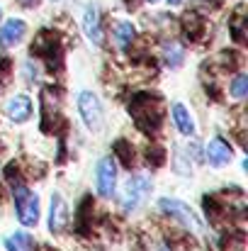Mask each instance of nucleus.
<instances>
[{
	"label": "nucleus",
	"mask_w": 248,
	"mask_h": 251,
	"mask_svg": "<svg viewBox=\"0 0 248 251\" xmlns=\"http://www.w3.org/2000/svg\"><path fill=\"white\" fill-rule=\"evenodd\" d=\"M231 156H234L231 144H229L224 137H214V139L207 144V149H204V159L209 161V166H214V168L226 166V164L231 161Z\"/></svg>",
	"instance_id": "nucleus-7"
},
{
	"label": "nucleus",
	"mask_w": 248,
	"mask_h": 251,
	"mask_svg": "<svg viewBox=\"0 0 248 251\" xmlns=\"http://www.w3.org/2000/svg\"><path fill=\"white\" fill-rule=\"evenodd\" d=\"M127 2H129V5H134V2H136V0H127Z\"/></svg>",
	"instance_id": "nucleus-20"
},
{
	"label": "nucleus",
	"mask_w": 248,
	"mask_h": 251,
	"mask_svg": "<svg viewBox=\"0 0 248 251\" xmlns=\"http://www.w3.org/2000/svg\"><path fill=\"white\" fill-rule=\"evenodd\" d=\"M170 115H173V122H175V127H178L180 134H192V132H195V122H192V117H190V112H187L185 105L173 102Z\"/></svg>",
	"instance_id": "nucleus-12"
},
{
	"label": "nucleus",
	"mask_w": 248,
	"mask_h": 251,
	"mask_svg": "<svg viewBox=\"0 0 248 251\" xmlns=\"http://www.w3.org/2000/svg\"><path fill=\"white\" fill-rule=\"evenodd\" d=\"M24 32H27V25H24L22 20H15V17L7 20V22L0 27V49L5 51V49L17 47V44L22 42Z\"/></svg>",
	"instance_id": "nucleus-8"
},
{
	"label": "nucleus",
	"mask_w": 248,
	"mask_h": 251,
	"mask_svg": "<svg viewBox=\"0 0 248 251\" xmlns=\"http://www.w3.org/2000/svg\"><path fill=\"white\" fill-rule=\"evenodd\" d=\"M151 2H156V0H151Z\"/></svg>",
	"instance_id": "nucleus-23"
},
{
	"label": "nucleus",
	"mask_w": 248,
	"mask_h": 251,
	"mask_svg": "<svg viewBox=\"0 0 248 251\" xmlns=\"http://www.w3.org/2000/svg\"><path fill=\"white\" fill-rule=\"evenodd\" d=\"M0 17H2V12H0Z\"/></svg>",
	"instance_id": "nucleus-22"
},
{
	"label": "nucleus",
	"mask_w": 248,
	"mask_h": 251,
	"mask_svg": "<svg viewBox=\"0 0 248 251\" xmlns=\"http://www.w3.org/2000/svg\"><path fill=\"white\" fill-rule=\"evenodd\" d=\"M12 193H15V207H17V220L24 225V227H34L39 222V198L22 183H15L12 185Z\"/></svg>",
	"instance_id": "nucleus-2"
},
{
	"label": "nucleus",
	"mask_w": 248,
	"mask_h": 251,
	"mask_svg": "<svg viewBox=\"0 0 248 251\" xmlns=\"http://www.w3.org/2000/svg\"><path fill=\"white\" fill-rule=\"evenodd\" d=\"M175 171L182 173V176H190L192 173V164L182 161V151H175Z\"/></svg>",
	"instance_id": "nucleus-17"
},
{
	"label": "nucleus",
	"mask_w": 248,
	"mask_h": 251,
	"mask_svg": "<svg viewBox=\"0 0 248 251\" xmlns=\"http://www.w3.org/2000/svg\"><path fill=\"white\" fill-rule=\"evenodd\" d=\"M165 64L170 66V69H178L180 64H182V59H185V51H182V47L180 44H165Z\"/></svg>",
	"instance_id": "nucleus-15"
},
{
	"label": "nucleus",
	"mask_w": 248,
	"mask_h": 251,
	"mask_svg": "<svg viewBox=\"0 0 248 251\" xmlns=\"http://www.w3.org/2000/svg\"><path fill=\"white\" fill-rule=\"evenodd\" d=\"M134 39V25L132 22H117L114 25V42L119 49H127Z\"/></svg>",
	"instance_id": "nucleus-14"
},
{
	"label": "nucleus",
	"mask_w": 248,
	"mask_h": 251,
	"mask_svg": "<svg viewBox=\"0 0 248 251\" xmlns=\"http://www.w3.org/2000/svg\"><path fill=\"white\" fill-rule=\"evenodd\" d=\"M78 112H81L83 122L90 132H102L105 127V115H102V105L97 100L95 93L90 90H81L78 95Z\"/></svg>",
	"instance_id": "nucleus-3"
},
{
	"label": "nucleus",
	"mask_w": 248,
	"mask_h": 251,
	"mask_svg": "<svg viewBox=\"0 0 248 251\" xmlns=\"http://www.w3.org/2000/svg\"><path fill=\"white\" fill-rule=\"evenodd\" d=\"M24 5H37V0H22Z\"/></svg>",
	"instance_id": "nucleus-18"
},
{
	"label": "nucleus",
	"mask_w": 248,
	"mask_h": 251,
	"mask_svg": "<svg viewBox=\"0 0 248 251\" xmlns=\"http://www.w3.org/2000/svg\"><path fill=\"white\" fill-rule=\"evenodd\" d=\"M95 180H97V193H100L102 198H110V195L114 193V185H117V161H114L112 156L100 159Z\"/></svg>",
	"instance_id": "nucleus-6"
},
{
	"label": "nucleus",
	"mask_w": 248,
	"mask_h": 251,
	"mask_svg": "<svg viewBox=\"0 0 248 251\" xmlns=\"http://www.w3.org/2000/svg\"><path fill=\"white\" fill-rule=\"evenodd\" d=\"M5 249L7 251H32L34 249V239L27 232H15L5 239Z\"/></svg>",
	"instance_id": "nucleus-13"
},
{
	"label": "nucleus",
	"mask_w": 248,
	"mask_h": 251,
	"mask_svg": "<svg viewBox=\"0 0 248 251\" xmlns=\"http://www.w3.org/2000/svg\"><path fill=\"white\" fill-rule=\"evenodd\" d=\"M68 225V205L59 193L51 195V210H49V229L51 232H64Z\"/></svg>",
	"instance_id": "nucleus-9"
},
{
	"label": "nucleus",
	"mask_w": 248,
	"mask_h": 251,
	"mask_svg": "<svg viewBox=\"0 0 248 251\" xmlns=\"http://www.w3.org/2000/svg\"><path fill=\"white\" fill-rule=\"evenodd\" d=\"M248 90V76L246 74H239L236 78H234V83H231V95L234 98H244Z\"/></svg>",
	"instance_id": "nucleus-16"
},
{
	"label": "nucleus",
	"mask_w": 248,
	"mask_h": 251,
	"mask_svg": "<svg viewBox=\"0 0 248 251\" xmlns=\"http://www.w3.org/2000/svg\"><path fill=\"white\" fill-rule=\"evenodd\" d=\"M168 2H170V5H180L182 0H168Z\"/></svg>",
	"instance_id": "nucleus-19"
},
{
	"label": "nucleus",
	"mask_w": 248,
	"mask_h": 251,
	"mask_svg": "<svg viewBox=\"0 0 248 251\" xmlns=\"http://www.w3.org/2000/svg\"><path fill=\"white\" fill-rule=\"evenodd\" d=\"M158 207L163 210L165 215L180 220L182 227H187V229H192V232H200L202 225H200V220L192 215V210H190L185 202H180V200H175V198H161V200H158Z\"/></svg>",
	"instance_id": "nucleus-5"
},
{
	"label": "nucleus",
	"mask_w": 248,
	"mask_h": 251,
	"mask_svg": "<svg viewBox=\"0 0 248 251\" xmlns=\"http://www.w3.org/2000/svg\"><path fill=\"white\" fill-rule=\"evenodd\" d=\"M149 190H151V183H149L146 176H132L124 185V193H122V207L136 210L144 202V198L149 195Z\"/></svg>",
	"instance_id": "nucleus-4"
},
{
	"label": "nucleus",
	"mask_w": 248,
	"mask_h": 251,
	"mask_svg": "<svg viewBox=\"0 0 248 251\" xmlns=\"http://www.w3.org/2000/svg\"><path fill=\"white\" fill-rule=\"evenodd\" d=\"M129 112L134 117V122L144 129V132H151L158 127L161 122V98L156 95H149V93H141L132 100L129 105Z\"/></svg>",
	"instance_id": "nucleus-1"
},
{
	"label": "nucleus",
	"mask_w": 248,
	"mask_h": 251,
	"mask_svg": "<svg viewBox=\"0 0 248 251\" xmlns=\"http://www.w3.org/2000/svg\"><path fill=\"white\" fill-rule=\"evenodd\" d=\"M161 251H170V249H168V247H161Z\"/></svg>",
	"instance_id": "nucleus-21"
},
{
	"label": "nucleus",
	"mask_w": 248,
	"mask_h": 251,
	"mask_svg": "<svg viewBox=\"0 0 248 251\" xmlns=\"http://www.w3.org/2000/svg\"><path fill=\"white\" fill-rule=\"evenodd\" d=\"M5 115L12 120V122H27L29 120V115H32V100L27 98V95H15V98H10L7 100V105H5Z\"/></svg>",
	"instance_id": "nucleus-10"
},
{
	"label": "nucleus",
	"mask_w": 248,
	"mask_h": 251,
	"mask_svg": "<svg viewBox=\"0 0 248 251\" xmlns=\"http://www.w3.org/2000/svg\"><path fill=\"white\" fill-rule=\"evenodd\" d=\"M83 32L92 44H102V27H100V15L97 7H88L83 17Z\"/></svg>",
	"instance_id": "nucleus-11"
}]
</instances>
